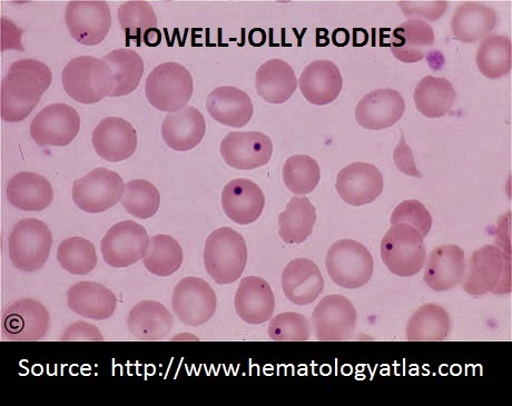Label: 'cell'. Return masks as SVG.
<instances>
[{
	"instance_id": "1",
	"label": "cell",
	"mask_w": 512,
	"mask_h": 406,
	"mask_svg": "<svg viewBox=\"0 0 512 406\" xmlns=\"http://www.w3.org/2000/svg\"><path fill=\"white\" fill-rule=\"evenodd\" d=\"M51 69L34 59L15 62L8 69L0 88V112L3 121L19 123L35 110L51 86Z\"/></svg>"
},
{
	"instance_id": "2",
	"label": "cell",
	"mask_w": 512,
	"mask_h": 406,
	"mask_svg": "<svg viewBox=\"0 0 512 406\" xmlns=\"http://www.w3.org/2000/svg\"><path fill=\"white\" fill-rule=\"evenodd\" d=\"M62 79L67 95L85 105L103 101L115 86L110 65L92 56L74 58L64 68Z\"/></svg>"
},
{
	"instance_id": "3",
	"label": "cell",
	"mask_w": 512,
	"mask_h": 406,
	"mask_svg": "<svg viewBox=\"0 0 512 406\" xmlns=\"http://www.w3.org/2000/svg\"><path fill=\"white\" fill-rule=\"evenodd\" d=\"M248 263V247L244 237L231 229L221 227L206 240L205 270L216 284H232L242 276Z\"/></svg>"
},
{
	"instance_id": "4",
	"label": "cell",
	"mask_w": 512,
	"mask_h": 406,
	"mask_svg": "<svg viewBox=\"0 0 512 406\" xmlns=\"http://www.w3.org/2000/svg\"><path fill=\"white\" fill-rule=\"evenodd\" d=\"M464 289L470 295L511 292L510 253L496 245H486L472 253L464 277Z\"/></svg>"
},
{
	"instance_id": "5",
	"label": "cell",
	"mask_w": 512,
	"mask_h": 406,
	"mask_svg": "<svg viewBox=\"0 0 512 406\" xmlns=\"http://www.w3.org/2000/svg\"><path fill=\"white\" fill-rule=\"evenodd\" d=\"M193 92L192 75L181 64L163 63L146 79L147 101L161 112L173 114L184 110Z\"/></svg>"
},
{
	"instance_id": "6",
	"label": "cell",
	"mask_w": 512,
	"mask_h": 406,
	"mask_svg": "<svg viewBox=\"0 0 512 406\" xmlns=\"http://www.w3.org/2000/svg\"><path fill=\"white\" fill-rule=\"evenodd\" d=\"M423 237L415 227L392 225L381 242L382 261L388 270L401 277L418 274L426 264L427 251Z\"/></svg>"
},
{
	"instance_id": "7",
	"label": "cell",
	"mask_w": 512,
	"mask_h": 406,
	"mask_svg": "<svg viewBox=\"0 0 512 406\" xmlns=\"http://www.w3.org/2000/svg\"><path fill=\"white\" fill-rule=\"evenodd\" d=\"M53 235L48 226L36 219L19 222L9 235L8 252L16 269L32 273L42 269L51 254Z\"/></svg>"
},
{
	"instance_id": "8",
	"label": "cell",
	"mask_w": 512,
	"mask_h": 406,
	"mask_svg": "<svg viewBox=\"0 0 512 406\" xmlns=\"http://www.w3.org/2000/svg\"><path fill=\"white\" fill-rule=\"evenodd\" d=\"M373 265V257L367 247L353 240L334 243L326 260L331 280L348 290L360 289L368 284Z\"/></svg>"
},
{
	"instance_id": "9",
	"label": "cell",
	"mask_w": 512,
	"mask_h": 406,
	"mask_svg": "<svg viewBox=\"0 0 512 406\" xmlns=\"http://www.w3.org/2000/svg\"><path fill=\"white\" fill-rule=\"evenodd\" d=\"M123 178L104 167L95 168L73 184V200L78 209L91 214L103 213L122 201Z\"/></svg>"
},
{
	"instance_id": "10",
	"label": "cell",
	"mask_w": 512,
	"mask_h": 406,
	"mask_svg": "<svg viewBox=\"0 0 512 406\" xmlns=\"http://www.w3.org/2000/svg\"><path fill=\"white\" fill-rule=\"evenodd\" d=\"M150 242L142 225L132 221L117 223L101 242L103 259L108 266L123 269L143 260Z\"/></svg>"
},
{
	"instance_id": "11",
	"label": "cell",
	"mask_w": 512,
	"mask_h": 406,
	"mask_svg": "<svg viewBox=\"0 0 512 406\" xmlns=\"http://www.w3.org/2000/svg\"><path fill=\"white\" fill-rule=\"evenodd\" d=\"M65 21L75 41L85 46H96L110 32V6L104 0H74L67 5Z\"/></svg>"
},
{
	"instance_id": "12",
	"label": "cell",
	"mask_w": 512,
	"mask_h": 406,
	"mask_svg": "<svg viewBox=\"0 0 512 406\" xmlns=\"http://www.w3.org/2000/svg\"><path fill=\"white\" fill-rule=\"evenodd\" d=\"M218 299L212 286L200 277H186L175 286L172 309L182 323L198 328L209 322L216 311Z\"/></svg>"
},
{
	"instance_id": "13",
	"label": "cell",
	"mask_w": 512,
	"mask_h": 406,
	"mask_svg": "<svg viewBox=\"0 0 512 406\" xmlns=\"http://www.w3.org/2000/svg\"><path fill=\"white\" fill-rule=\"evenodd\" d=\"M312 324L318 341H347L356 330L357 311L347 297L329 295L314 309Z\"/></svg>"
},
{
	"instance_id": "14",
	"label": "cell",
	"mask_w": 512,
	"mask_h": 406,
	"mask_svg": "<svg viewBox=\"0 0 512 406\" xmlns=\"http://www.w3.org/2000/svg\"><path fill=\"white\" fill-rule=\"evenodd\" d=\"M49 313L41 302L24 299L8 306L2 316L3 340L36 342L45 338L49 329Z\"/></svg>"
},
{
	"instance_id": "15",
	"label": "cell",
	"mask_w": 512,
	"mask_h": 406,
	"mask_svg": "<svg viewBox=\"0 0 512 406\" xmlns=\"http://www.w3.org/2000/svg\"><path fill=\"white\" fill-rule=\"evenodd\" d=\"M81 117L70 105L53 104L39 112L31 125V136L39 146H67L80 133Z\"/></svg>"
},
{
	"instance_id": "16",
	"label": "cell",
	"mask_w": 512,
	"mask_h": 406,
	"mask_svg": "<svg viewBox=\"0 0 512 406\" xmlns=\"http://www.w3.org/2000/svg\"><path fill=\"white\" fill-rule=\"evenodd\" d=\"M220 151L232 168L251 171L270 162L273 144L269 136L260 132H232L225 136Z\"/></svg>"
},
{
	"instance_id": "17",
	"label": "cell",
	"mask_w": 512,
	"mask_h": 406,
	"mask_svg": "<svg viewBox=\"0 0 512 406\" xmlns=\"http://www.w3.org/2000/svg\"><path fill=\"white\" fill-rule=\"evenodd\" d=\"M406 110L405 99L395 89H376L364 96L356 108L358 124L371 131L397 124Z\"/></svg>"
},
{
	"instance_id": "18",
	"label": "cell",
	"mask_w": 512,
	"mask_h": 406,
	"mask_svg": "<svg viewBox=\"0 0 512 406\" xmlns=\"http://www.w3.org/2000/svg\"><path fill=\"white\" fill-rule=\"evenodd\" d=\"M337 192L351 206H363L377 200L383 192V175L368 163H353L343 168L337 178Z\"/></svg>"
},
{
	"instance_id": "19",
	"label": "cell",
	"mask_w": 512,
	"mask_h": 406,
	"mask_svg": "<svg viewBox=\"0 0 512 406\" xmlns=\"http://www.w3.org/2000/svg\"><path fill=\"white\" fill-rule=\"evenodd\" d=\"M92 142L98 156L107 162L118 163L134 155L137 133L123 118L107 117L95 128Z\"/></svg>"
},
{
	"instance_id": "20",
	"label": "cell",
	"mask_w": 512,
	"mask_h": 406,
	"mask_svg": "<svg viewBox=\"0 0 512 406\" xmlns=\"http://www.w3.org/2000/svg\"><path fill=\"white\" fill-rule=\"evenodd\" d=\"M264 206L265 195L260 186L251 180L236 178L224 187L223 211L236 224L249 225L258 221Z\"/></svg>"
},
{
	"instance_id": "21",
	"label": "cell",
	"mask_w": 512,
	"mask_h": 406,
	"mask_svg": "<svg viewBox=\"0 0 512 406\" xmlns=\"http://www.w3.org/2000/svg\"><path fill=\"white\" fill-rule=\"evenodd\" d=\"M466 256L457 245H442L430 254L423 281L436 292L455 289L464 282Z\"/></svg>"
},
{
	"instance_id": "22",
	"label": "cell",
	"mask_w": 512,
	"mask_h": 406,
	"mask_svg": "<svg viewBox=\"0 0 512 406\" xmlns=\"http://www.w3.org/2000/svg\"><path fill=\"white\" fill-rule=\"evenodd\" d=\"M236 313L245 323L259 325L272 319L274 293L262 277L248 276L241 281L234 300Z\"/></svg>"
},
{
	"instance_id": "23",
	"label": "cell",
	"mask_w": 512,
	"mask_h": 406,
	"mask_svg": "<svg viewBox=\"0 0 512 406\" xmlns=\"http://www.w3.org/2000/svg\"><path fill=\"white\" fill-rule=\"evenodd\" d=\"M282 289L295 305H309L318 299L324 289L319 266L309 259L290 262L282 275Z\"/></svg>"
},
{
	"instance_id": "24",
	"label": "cell",
	"mask_w": 512,
	"mask_h": 406,
	"mask_svg": "<svg viewBox=\"0 0 512 406\" xmlns=\"http://www.w3.org/2000/svg\"><path fill=\"white\" fill-rule=\"evenodd\" d=\"M301 93L313 105H328L339 97L343 79L339 67L330 61H315L305 67L299 79Z\"/></svg>"
},
{
	"instance_id": "25",
	"label": "cell",
	"mask_w": 512,
	"mask_h": 406,
	"mask_svg": "<svg viewBox=\"0 0 512 406\" xmlns=\"http://www.w3.org/2000/svg\"><path fill=\"white\" fill-rule=\"evenodd\" d=\"M205 132V118L198 108L192 106L167 115L162 124L165 144L177 152L193 150L202 142Z\"/></svg>"
},
{
	"instance_id": "26",
	"label": "cell",
	"mask_w": 512,
	"mask_h": 406,
	"mask_svg": "<svg viewBox=\"0 0 512 406\" xmlns=\"http://www.w3.org/2000/svg\"><path fill=\"white\" fill-rule=\"evenodd\" d=\"M70 309L85 319L103 321L110 319L117 305L116 295L106 286L96 282L74 284L67 293Z\"/></svg>"
},
{
	"instance_id": "27",
	"label": "cell",
	"mask_w": 512,
	"mask_h": 406,
	"mask_svg": "<svg viewBox=\"0 0 512 406\" xmlns=\"http://www.w3.org/2000/svg\"><path fill=\"white\" fill-rule=\"evenodd\" d=\"M206 108L216 122L233 128L248 124L254 111L250 96L233 86L214 89L206 99Z\"/></svg>"
},
{
	"instance_id": "28",
	"label": "cell",
	"mask_w": 512,
	"mask_h": 406,
	"mask_svg": "<svg viewBox=\"0 0 512 406\" xmlns=\"http://www.w3.org/2000/svg\"><path fill=\"white\" fill-rule=\"evenodd\" d=\"M9 203L25 212H41L54 200L51 183L42 175L21 172L11 178L6 190Z\"/></svg>"
},
{
	"instance_id": "29",
	"label": "cell",
	"mask_w": 512,
	"mask_h": 406,
	"mask_svg": "<svg viewBox=\"0 0 512 406\" xmlns=\"http://www.w3.org/2000/svg\"><path fill=\"white\" fill-rule=\"evenodd\" d=\"M435 39V32L430 25L421 19H410L392 33L390 49L400 62L418 63L426 57Z\"/></svg>"
},
{
	"instance_id": "30",
	"label": "cell",
	"mask_w": 512,
	"mask_h": 406,
	"mask_svg": "<svg viewBox=\"0 0 512 406\" xmlns=\"http://www.w3.org/2000/svg\"><path fill=\"white\" fill-rule=\"evenodd\" d=\"M255 86L265 102L283 104L297 91L298 79L287 62L274 58L265 62L256 72Z\"/></svg>"
},
{
	"instance_id": "31",
	"label": "cell",
	"mask_w": 512,
	"mask_h": 406,
	"mask_svg": "<svg viewBox=\"0 0 512 406\" xmlns=\"http://www.w3.org/2000/svg\"><path fill=\"white\" fill-rule=\"evenodd\" d=\"M127 325L136 340L162 341L172 330L173 316L163 304L143 301L128 314Z\"/></svg>"
},
{
	"instance_id": "32",
	"label": "cell",
	"mask_w": 512,
	"mask_h": 406,
	"mask_svg": "<svg viewBox=\"0 0 512 406\" xmlns=\"http://www.w3.org/2000/svg\"><path fill=\"white\" fill-rule=\"evenodd\" d=\"M497 21L495 9L479 3H466L457 8L452 18V34L462 43H475L494 31Z\"/></svg>"
},
{
	"instance_id": "33",
	"label": "cell",
	"mask_w": 512,
	"mask_h": 406,
	"mask_svg": "<svg viewBox=\"0 0 512 406\" xmlns=\"http://www.w3.org/2000/svg\"><path fill=\"white\" fill-rule=\"evenodd\" d=\"M317 222V211L308 197L294 196L279 216V235L284 243L300 244L309 239Z\"/></svg>"
},
{
	"instance_id": "34",
	"label": "cell",
	"mask_w": 512,
	"mask_h": 406,
	"mask_svg": "<svg viewBox=\"0 0 512 406\" xmlns=\"http://www.w3.org/2000/svg\"><path fill=\"white\" fill-rule=\"evenodd\" d=\"M451 321L448 312L438 304H426L413 313L407 326L410 342H440L448 339Z\"/></svg>"
},
{
	"instance_id": "35",
	"label": "cell",
	"mask_w": 512,
	"mask_h": 406,
	"mask_svg": "<svg viewBox=\"0 0 512 406\" xmlns=\"http://www.w3.org/2000/svg\"><path fill=\"white\" fill-rule=\"evenodd\" d=\"M417 110L428 118L447 115L456 98L454 86L446 78L426 76L417 85L415 95Z\"/></svg>"
},
{
	"instance_id": "36",
	"label": "cell",
	"mask_w": 512,
	"mask_h": 406,
	"mask_svg": "<svg viewBox=\"0 0 512 406\" xmlns=\"http://www.w3.org/2000/svg\"><path fill=\"white\" fill-rule=\"evenodd\" d=\"M104 61L114 74L115 86L110 97L130 95L139 87L144 74V62L132 49H115L106 55Z\"/></svg>"
},
{
	"instance_id": "37",
	"label": "cell",
	"mask_w": 512,
	"mask_h": 406,
	"mask_svg": "<svg viewBox=\"0 0 512 406\" xmlns=\"http://www.w3.org/2000/svg\"><path fill=\"white\" fill-rule=\"evenodd\" d=\"M184 260L179 242L170 235L152 237L149 250L143 257L145 269L156 276H171L181 269Z\"/></svg>"
},
{
	"instance_id": "38",
	"label": "cell",
	"mask_w": 512,
	"mask_h": 406,
	"mask_svg": "<svg viewBox=\"0 0 512 406\" xmlns=\"http://www.w3.org/2000/svg\"><path fill=\"white\" fill-rule=\"evenodd\" d=\"M476 64L482 75L499 79L508 75L512 65V48L508 37L490 35L481 43Z\"/></svg>"
},
{
	"instance_id": "39",
	"label": "cell",
	"mask_w": 512,
	"mask_h": 406,
	"mask_svg": "<svg viewBox=\"0 0 512 406\" xmlns=\"http://www.w3.org/2000/svg\"><path fill=\"white\" fill-rule=\"evenodd\" d=\"M123 32L126 35L127 46L135 41L141 46L144 36L157 28V18L153 7L144 0H132L126 2L117 12Z\"/></svg>"
},
{
	"instance_id": "40",
	"label": "cell",
	"mask_w": 512,
	"mask_h": 406,
	"mask_svg": "<svg viewBox=\"0 0 512 406\" xmlns=\"http://www.w3.org/2000/svg\"><path fill=\"white\" fill-rule=\"evenodd\" d=\"M283 181L295 195H307L317 188L321 180L320 166L307 155H294L283 166Z\"/></svg>"
},
{
	"instance_id": "41",
	"label": "cell",
	"mask_w": 512,
	"mask_h": 406,
	"mask_svg": "<svg viewBox=\"0 0 512 406\" xmlns=\"http://www.w3.org/2000/svg\"><path fill=\"white\" fill-rule=\"evenodd\" d=\"M57 261L73 275H87L97 265L95 246L83 237H71L58 246Z\"/></svg>"
},
{
	"instance_id": "42",
	"label": "cell",
	"mask_w": 512,
	"mask_h": 406,
	"mask_svg": "<svg viewBox=\"0 0 512 406\" xmlns=\"http://www.w3.org/2000/svg\"><path fill=\"white\" fill-rule=\"evenodd\" d=\"M122 204L126 212L136 219H151L160 209L161 194L149 181H130L125 184Z\"/></svg>"
},
{
	"instance_id": "43",
	"label": "cell",
	"mask_w": 512,
	"mask_h": 406,
	"mask_svg": "<svg viewBox=\"0 0 512 406\" xmlns=\"http://www.w3.org/2000/svg\"><path fill=\"white\" fill-rule=\"evenodd\" d=\"M311 326L300 313L285 312L275 316L269 325V336L275 342L309 341Z\"/></svg>"
},
{
	"instance_id": "44",
	"label": "cell",
	"mask_w": 512,
	"mask_h": 406,
	"mask_svg": "<svg viewBox=\"0 0 512 406\" xmlns=\"http://www.w3.org/2000/svg\"><path fill=\"white\" fill-rule=\"evenodd\" d=\"M409 224L426 237L432 227V216L426 206L417 200L405 201L399 204L391 216V224Z\"/></svg>"
},
{
	"instance_id": "45",
	"label": "cell",
	"mask_w": 512,
	"mask_h": 406,
	"mask_svg": "<svg viewBox=\"0 0 512 406\" xmlns=\"http://www.w3.org/2000/svg\"><path fill=\"white\" fill-rule=\"evenodd\" d=\"M402 13L412 19H426L428 22H435L448 8L447 2H399Z\"/></svg>"
},
{
	"instance_id": "46",
	"label": "cell",
	"mask_w": 512,
	"mask_h": 406,
	"mask_svg": "<svg viewBox=\"0 0 512 406\" xmlns=\"http://www.w3.org/2000/svg\"><path fill=\"white\" fill-rule=\"evenodd\" d=\"M61 341L63 342H101L104 341L103 335L92 324L86 322H76L68 326L63 334Z\"/></svg>"
},
{
	"instance_id": "47",
	"label": "cell",
	"mask_w": 512,
	"mask_h": 406,
	"mask_svg": "<svg viewBox=\"0 0 512 406\" xmlns=\"http://www.w3.org/2000/svg\"><path fill=\"white\" fill-rule=\"evenodd\" d=\"M395 163L402 173L413 177H421L420 172L417 170L415 160L410 147L405 142V137L402 136L400 144L397 146L395 155Z\"/></svg>"
},
{
	"instance_id": "48",
	"label": "cell",
	"mask_w": 512,
	"mask_h": 406,
	"mask_svg": "<svg viewBox=\"0 0 512 406\" xmlns=\"http://www.w3.org/2000/svg\"><path fill=\"white\" fill-rule=\"evenodd\" d=\"M332 41L336 46H347L350 41V34L347 29L339 28L336 32L333 33Z\"/></svg>"
},
{
	"instance_id": "49",
	"label": "cell",
	"mask_w": 512,
	"mask_h": 406,
	"mask_svg": "<svg viewBox=\"0 0 512 406\" xmlns=\"http://www.w3.org/2000/svg\"><path fill=\"white\" fill-rule=\"evenodd\" d=\"M143 42L147 46H157L162 42V34L159 29L155 28L144 36Z\"/></svg>"
},
{
	"instance_id": "50",
	"label": "cell",
	"mask_w": 512,
	"mask_h": 406,
	"mask_svg": "<svg viewBox=\"0 0 512 406\" xmlns=\"http://www.w3.org/2000/svg\"><path fill=\"white\" fill-rule=\"evenodd\" d=\"M369 41V35L367 31H364V29L357 28L354 29L353 32V45L357 47H362L364 45H367Z\"/></svg>"
}]
</instances>
